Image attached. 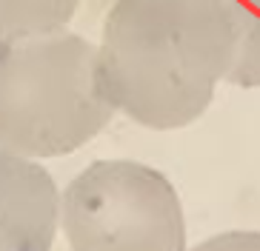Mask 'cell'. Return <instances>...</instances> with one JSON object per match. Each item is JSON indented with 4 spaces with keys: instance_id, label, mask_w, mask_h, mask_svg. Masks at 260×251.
Returning a JSON list of instances; mask_svg holds the SVG:
<instances>
[{
    "instance_id": "obj_3",
    "label": "cell",
    "mask_w": 260,
    "mask_h": 251,
    "mask_svg": "<svg viewBox=\"0 0 260 251\" xmlns=\"http://www.w3.org/2000/svg\"><path fill=\"white\" fill-rule=\"evenodd\" d=\"M60 228L72 251H189L175 186L138 160H98L66 186Z\"/></svg>"
},
{
    "instance_id": "obj_4",
    "label": "cell",
    "mask_w": 260,
    "mask_h": 251,
    "mask_svg": "<svg viewBox=\"0 0 260 251\" xmlns=\"http://www.w3.org/2000/svg\"><path fill=\"white\" fill-rule=\"evenodd\" d=\"M60 194L35 160L0 152V251H52Z\"/></svg>"
},
{
    "instance_id": "obj_7",
    "label": "cell",
    "mask_w": 260,
    "mask_h": 251,
    "mask_svg": "<svg viewBox=\"0 0 260 251\" xmlns=\"http://www.w3.org/2000/svg\"><path fill=\"white\" fill-rule=\"evenodd\" d=\"M189 251H260V231H249V228L223 231V234H214L198 243Z\"/></svg>"
},
{
    "instance_id": "obj_5",
    "label": "cell",
    "mask_w": 260,
    "mask_h": 251,
    "mask_svg": "<svg viewBox=\"0 0 260 251\" xmlns=\"http://www.w3.org/2000/svg\"><path fill=\"white\" fill-rule=\"evenodd\" d=\"M232 29V68L226 83L260 89V0H220Z\"/></svg>"
},
{
    "instance_id": "obj_1",
    "label": "cell",
    "mask_w": 260,
    "mask_h": 251,
    "mask_svg": "<svg viewBox=\"0 0 260 251\" xmlns=\"http://www.w3.org/2000/svg\"><path fill=\"white\" fill-rule=\"evenodd\" d=\"M232 52L220 0H117L98 46L100 86L129 120L183 129L212 106Z\"/></svg>"
},
{
    "instance_id": "obj_6",
    "label": "cell",
    "mask_w": 260,
    "mask_h": 251,
    "mask_svg": "<svg viewBox=\"0 0 260 251\" xmlns=\"http://www.w3.org/2000/svg\"><path fill=\"white\" fill-rule=\"evenodd\" d=\"M77 6L80 0H0V40L63 31Z\"/></svg>"
},
{
    "instance_id": "obj_2",
    "label": "cell",
    "mask_w": 260,
    "mask_h": 251,
    "mask_svg": "<svg viewBox=\"0 0 260 251\" xmlns=\"http://www.w3.org/2000/svg\"><path fill=\"white\" fill-rule=\"evenodd\" d=\"M112 117L98 46L86 38L54 31L0 40V152L60 157L94 140Z\"/></svg>"
}]
</instances>
